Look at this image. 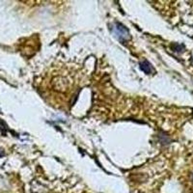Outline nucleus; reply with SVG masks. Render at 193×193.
<instances>
[{
	"label": "nucleus",
	"mask_w": 193,
	"mask_h": 193,
	"mask_svg": "<svg viewBox=\"0 0 193 193\" xmlns=\"http://www.w3.org/2000/svg\"><path fill=\"white\" fill-rule=\"evenodd\" d=\"M113 33H114L115 37H117L122 42H125L129 39V30L121 23H116L113 26Z\"/></svg>",
	"instance_id": "1"
},
{
	"label": "nucleus",
	"mask_w": 193,
	"mask_h": 193,
	"mask_svg": "<svg viewBox=\"0 0 193 193\" xmlns=\"http://www.w3.org/2000/svg\"><path fill=\"white\" fill-rule=\"evenodd\" d=\"M140 69L145 72V74H148V75L151 74L152 71L151 64L147 61V60H145V61L140 63Z\"/></svg>",
	"instance_id": "2"
}]
</instances>
